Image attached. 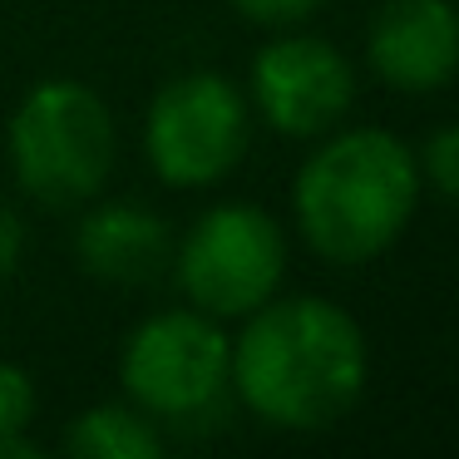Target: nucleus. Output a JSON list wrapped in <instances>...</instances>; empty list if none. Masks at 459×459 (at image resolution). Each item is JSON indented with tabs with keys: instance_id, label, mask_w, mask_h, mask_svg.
Listing matches in <instances>:
<instances>
[{
	"instance_id": "f257e3e1",
	"label": "nucleus",
	"mask_w": 459,
	"mask_h": 459,
	"mask_svg": "<svg viewBox=\"0 0 459 459\" xmlns=\"http://www.w3.org/2000/svg\"><path fill=\"white\" fill-rule=\"evenodd\" d=\"M370 380L366 326L326 297H272L232 336L228 390L252 420L287 435H321L360 405Z\"/></svg>"
},
{
	"instance_id": "f03ea898",
	"label": "nucleus",
	"mask_w": 459,
	"mask_h": 459,
	"mask_svg": "<svg viewBox=\"0 0 459 459\" xmlns=\"http://www.w3.org/2000/svg\"><path fill=\"white\" fill-rule=\"evenodd\" d=\"M291 183V222L326 267H366L385 257L420 208V163L400 134L380 124L311 139Z\"/></svg>"
},
{
	"instance_id": "7ed1b4c3",
	"label": "nucleus",
	"mask_w": 459,
	"mask_h": 459,
	"mask_svg": "<svg viewBox=\"0 0 459 459\" xmlns=\"http://www.w3.org/2000/svg\"><path fill=\"white\" fill-rule=\"evenodd\" d=\"M119 159V129L84 80H40L5 124V163L40 208H84L104 193Z\"/></svg>"
},
{
	"instance_id": "20e7f679",
	"label": "nucleus",
	"mask_w": 459,
	"mask_h": 459,
	"mask_svg": "<svg viewBox=\"0 0 459 459\" xmlns=\"http://www.w3.org/2000/svg\"><path fill=\"white\" fill-rule=\"evenodd\" d=\"M169 267L188 307L242 321L287 281V232L262 203H212L173 242Z\"/></svg>"
},
{
	"instance_id": "39448f33",
	"label": "nucleus",
	"mask_w": 459,
	"mask_h": 459,
	"mask_svg": "<svg viewBox=\"0 0 459 459\" xmlns=\"http://www.w3.org/2000/svg\"><path fill=\"white\" fill-rule=\"evenodd\" d=\"M252 149V104L228 74L188 70L169 80L143 114V159L163 188H212Z\"/></svg>"
},
{
	"instance_id": "423d86ee",
	"label": "nucleus",
	"mask_w": 459,
	"mask_h": 459,
	"mask_svg": "<svg viewBox=\"0 0 459 459\" xmlns=\"http://www.w3.org/2000/svg\"><path fill=\"white\" fill-rule=\"evenodd\" d=\"M232 336L198 307H169L143 316L119 346L124 400L149 420L208 415L228 395Z\"/></svg>"
},
{
	"instance_id": "0eeeda50",
	"label": "nucleus",
	"mask_w": 459,
	"mask_h": 459,
	"mask_svg": "<svg viewBox=\"0 0 459 459\" xmlns=\"http://www.w3.org/2000/svg\"><path fill=\"white\" fill-rule=\"evenodd\" d=\"M356 65L346 50L311 30H272V40L247 65V104L272 134L311 143L341 129L356 104Z\"/></svg>"
},
{
	"instance_id": "6e6552de",
	"label": "nucleus",
	"mask_w": 459,
	"mask_h": 459,
	"mask_svg": "<svg viewBox=\"0 0 459 459\" xmlns=\"http://www.w3.org/2000/svg\"><path fill=\"white\" fill-rule=\"evenodd\" d=\"M366 65L395 94H435L459 80L455 0H380L366 30Z\"/></svg>"
},
{
	"instance_id": "1a4fd4ad",
	"label": "nucleus",
	"mask_w": 459,
	"mask_h": 459,
	"mask_svg": "<svg viewBox=\"0 0 459 459\" xmlns=\"http://www.w3.org/2000/svg\"><path fill=\"white\" fill-rule=\"evenodd\" d=\"M74 262L109 287H143L173 262V232L153 208L129 198L84 203L74 222Z\"/></svg>"
},
{
	"instance_id": "9d476101",
	"label": "nucleus",
	"mask_w": 459,
	"mask_h": 459,
	"mask_svg": "<svg viewBox=\"0 0 459 459\" xmlns=\"http://www.w3.org/2000/svg\"><path fill=\"white\" fill-rule=\"evenodd\" d=\"M65 449L74 459H159L163 435L139 405H129V400H104V405H90L70 420Z\"/></svg>"
},
{
	"instance_id": "9b49d317",
	"label": "nucleus",
	"mask_w": 459,
	"mask_h": 459,
	"mask_svg": "<svg viewBox=\"0 0 459 459\" xmlns=\"http://www.w3.org/2000/svg\"><path fill=\"white\" fill-rule=\"evenodd\" d=\"M415 163H420V183L459 208V119L439 124L425 139V149L415 153Z\"/></svg>"
},
{
	"instance_id": "f8f14e48",
	"label": "nucleus",
	"mask_w": 459,
	"mask_h": 459,
	"mask_svg": "<svg viewBox=\"0 0 459 459\" xmlns=\"http://www.w3.org/2000/svg\"><path fill=\"white\" fill-rule=\"evenodd\" d=\"M35 410H40V390L35 376L15 360H0V435H21L35 425Z\"/></svg>"
},
{
	"instance_id": "ddd939ff",
	"label": "nucleus",
	"mask_w": 459,
	"mask_h": 459,
	"mask_svg": "<svg viewBox=\"0 0 459 459\" xmlns=\"http://www.w3.org/2000/svg\"><path fill=\"white\" fill-rule=\"evenodd\" d=\"M228 5L262 30H291V25H307L321 11V0H228Z\"/></svg>"
},
{
	"instance_id": "4468645a",
	"label": "nucleus",
	"mask_w": 459,
	"mask_h": 459,
	"mask_svg": "<svg viewBox=\"0 0 459 459\" xmlns=\"http://www.w3.org/2000/svg\"><path fill=\"white\" fill-rule=\"evenodd\" d=\"M25 262V222L15 208H0V281H11Z\"/></svg>"
},
{
	"instance_id": "2eb2a0df",
	"label": "nucleus",
	"mask_w": 459,
	"mask_h": 459,
	"mask_svg": "<svg viewBox=\"0 0 459 459\" xmlns=\"http://www.w3.org/2000/svg\"><path fill=\"white\" fill-rule=\"evenodd\" d=\"M0 459H40V445L30 439V429H21V435H0Z\"/></svg>"
},
{
	"instance_id": "dca6fc26",
	"label": "nucleus",
	"mask_w": 459,
	"mask_h": 459,
	"mask_svg": "<svg viewBox=\"0 0 459 459\" xmlns=\"http://www.w3.org/2000/svg\"><path fill=\"white\" fill-rule=\"evenodd\" d=\"M455 5H459V0H455Z\"/></svg>"
}]
</instances>
